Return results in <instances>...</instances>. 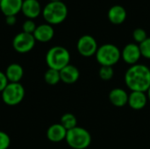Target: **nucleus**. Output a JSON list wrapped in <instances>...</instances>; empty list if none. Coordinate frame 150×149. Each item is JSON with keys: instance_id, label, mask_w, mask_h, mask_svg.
Listing matches in <instances>:
<instances>
[{"instance_id": "obj_1", "label": "nucleus", "mask_w": 150, "mask_h": 149, "mask_svg": "<svg viewBox=\"0 0 150 149\" xmlns=\"http://www.w3.org/2000/svg\"><path fill=\"white\" fill-rule=\"evenodd\" d=\"M125 83L131 91L147 92L150 87V68L138 63L130 66L125 74Z\"/></svg>"}, {"instance_id": "obj_2", "label": "nucleus", "mask_w": 150, "mask_h": 149, "mask_svg": "<svg viewBox=\"0 0 150 149\" xmlns=\"http://www.w3.org/2000/svg\"><path fill=\"white\" fill-rule=\"evenodd\" d=\"M42 16L49 25H59L68 16V7L62 2H49L42 10Z\"/></svg>"}, {"instance_id": "obj_3", "label": "nucleus", "mask_w": 150, "mask_h": 149, "mask_svg": "<svg viewBox=\"0 0 150 149\" xmlns=\"http://www.w3.org/2000/svg\"><path fill=\"white\" fill-rule=\"evenodd\" d=\"M70 61V54L67 48L55 46L51 47L46 54V62L49 68L60 71Z\"/></svg>"}, {"instance_id": "obj_4", "label": "nucleus", "mask_w": 150, "mask_h": 149, "mask_svg": "<svg viewBox=\"0 0 150 149\" xmlns=\"http://www.w3.org/2000/svg\"><path fill=\"white\" fill-rule=\"evenodd\" d=\"M95 56L97 61L101 66L113 67L121 58V51L117 46L107 43L98 48Z\"/></svg>"}, {"instance_id": "obj_5", "label": "nucleus", "mask_w": 150, "mask_h": 149, "mask_svg": "<svg viewBox=\"0 0 150 149\" xmlns=\"http://www.w3.org/2000/svg\"><path fill=\"white\" fill-rule=\"evenodd\" d=\"M65 140L71 148L86 149L91 143V135L85 128L76 126L67 132Z\"/></svg>"}, {"instance_id": "obj_6", "label": "nucleus", "mask_w": 150, "mask_h": 149, "mask_svg": "<svg viewBox=\"0 0 150 149\" xmlns=\"http://www.w3.org/2000/svg\"><path fill=\"white\" fill-rule=\"evenodd\" d=\"M1 93L4 103L13 106L18 105L24 99L25 89L19 83H9Z\"/></svg>"}, {"instance_id": "obj_7", "label": "nucleus", "mask_w": 150, "mask_h": 149, "mask_svg": "<svg viewBox=\"0 0 150 149\" xmlns=\"http://www.w3.org/2000/svg\"><path fill=\"white\" fill-rule=\"evenodd\" d=\"M35 39L33 34L26 32L18 33L12 40V47L16 52L19 54H25L30 52L35 46Z\"/></svg>"}, {"instance_id": "obj_8", "label": "nucleus", "mask_w": 150, "mask_h": 149, "mask_svg": "<svg viewBox=\"0 0 150 149\" xmlns=\"http://www.w3.org/2000/svg\"><path fill=\"white\" fill-rule=\"evenodd\" d=\"M98 43L91 35H83L79 38L76 43L78 53L83 57H91L96 54L98 50Z\"/></svg>"}, {"instance_id": "obj_9", "label": "nucleus", "mask_w": 150, "mask_h": 149, "mask_svg": "<svg viewBox=\"0 0 150 149\" xmlns=\"http://www.w3.org/2000/svg\"><path fill=\"white\" fill-rule=\"evenodd\" d=\"M141 57L142 54L140 47L136 43H129L126 45L121 52V58L123 61L131 66L137 64Z\"/></svg>"}, {"instance_id": "obj_10", "label": "nucleus", "mask_w": 150, "mask_h": 149, "mask_svg": "<svg viewBox=\"0 0 150 149\" xmlns=\"http://www.w3.org/2000/svg\"><path fill=\"white\" fill-rule=\"evenodd\" d=\"M21 11L29 19L36 18L42 13L40 4L38 0H23Z\"/></svg>"}, {"instance_id": "obj_11", "label": "nucleus", "mask_w": 150, "mask_h": 149, "mask_svg": "<svg viewBox=\"0 0 150 149\" xmlns=\"http://www.w3.org/2000/svg\"><path fill=\"white\" fill-rule=\"evenodd\" d=\"M33 35L36 41L45 43V42L50 41L53 39L54 35V30L51 25L47 23L42 24V25H37Z\"/></svg>"}, {"instance_id": "obj_12", "label": "nucleus", "mask_w": 150, "mask_h": 149, "mask_svg": "<svg viewBox=\"0 0 150 149\" xmlns=\"http://www.w3.org/2000/svg\"><path fill=\"white\" fill-rule=\"evenodd\" d=\"M23 0H2L0 2V10L5 17L16 16L21 11Z\"/></svg>"}, {"instance_id": "obj_13", "label": "nucleus", "mask_w": 150, "mask_h": 149, "mask_svg": "<svg viewBox=\"0 0 150 149\" xmlns=\"http://www.w3.org/2000/svg\"><path fill=\"white\" fill-rule=\"evenodd\" d=\"M148 96L145 92L141 91H131L128 95V102L127 105L135 111H139L143 109L148 102Z\"/></svg>"}, {"instance_id": "obj_14", "label": "nucleus", "mask_w": 150, "mask_h": 149, "mask_svg": "<svg viewBox=\"0 0 150 149\" xmlns=\"http://www.w3.org/2000/svg\"><path fill=\"white\" fill-rule=\"evenodd\" d=\"M128 95L127 92L121 88L112 89L109 93V100L111 104L116 107H123L127 105L128 102Z\"/></svg>"}, {"instance_id": "obj_15", "label": "nucleus", "mask_w": 150, "mask_h": 149, "mask_svg": "<svg viewBox=\"0 0 150 149\" xmlns=\"http://www.w3.org/2000/svg\"><path fill=\"white\" fill-rule=\"evenodd\" d=\"M107 17L112 24L120 25L124 23V21L127 18V11L123 6L115 4L109 9Z\"/></svg>"}, {"instance_id": "obj_16", "label": "nucleus", "mask_w": 150, "mask_h": 149, "mask_svg": "<svg viewBox=\"0 0 150 149\" xmlns=\"http://www.w3.org/2000/svg\"><path fill=\"white\" fill-rule=\"evenodd\" d=\"M67 132L68 131L61 124H54L48 127L47 131V137L52 142H61L66 139Z\"/></svg>"}, {"instance_id": "obj_17", "label": "nucleus", "mask_w": 150, "mask_h": 149, "mask_svg": "<svg viewBox=\"0 0 150 149\" xmlns=\"http://www.w3.org/2000/svg\"><path fill=\"white\" fill-rule=\"evenodd\" d=\"M60 76H61V81H62L65 83L71 84L76 83L79 79L80 72L76 67L69 64L65 68L60 70Z\"/></svg>"}, {"instance_id": "obj_18", "label": "nucleus", "mask_w": 150, "mask_h": 149, "mask_svg": "<svg viewBox=\"0 0 150 149\" xmlns=\"http://www.w3.org/2000/svg\"><path fill=\"white\" fill-rule=\"evenodd\" d=\"M6 77L9 83H19L24 75L23 68L18 63L10 64L5 71Z\"/></svg>"}, {"instance_id": "obj_19", "label": "nucleus", "mask_w": 150, "mask_h": 149, "mask_svg": "<svg viewBox=\"0 0 150 149\" xmlns=\"http://www.w3.org/2000/svg\"><path fill=\"white\" fill-rule=\"evenodd\" d=\"M67 131L73 129L74 127L77 126V120L74 114L67 112L64 113L61 118V123H60Z\"/></svg>"}, {"instance_id": "obj_20", "label": "nucleus", "mask_w": 150, "mask_h": 149, "mask_svg": "<svg viewBox=\"0 0 150 149\" xmlns=\"http://www.w3.org/2000/svg\"><path fill=\"white\" fill-rule=\"evenodd\" d=\"M44 79H45V82L49 85L57 84L61 81L60 71L53 69V68H48L44 75Z\"/></svg>"}, {"instance_id": "obj_21", "label": "nucleus", "mask_w": 150, "mask_h": 149, "mask_svg": "<svg viewBox=\"0 0 150 149\" xmlns=\"http://www.w3.org/2000/svg\"><path fill=\"white\" fill-rule=\"evenodd\" d=\"M99 77L104 81H109L111 80L114 76V71L112 67L108 66H101L98 71Z\"/></svg>"}, {"instance_id": "obj_22", "label": "nucleus", "mask_w": 150, "mask_h": 149, "mask_svg": "<svg viewBox=\"0 0 150 149\" xmlns=\"http://www.w3.org/2000/svg\"><path fill=\"white\" fill-rule=\"evenodd\" d=\"M148 38L147 32L142 28H136L133 32V39L135 42L141 44Z\"/></svg>"}, {"instance_id": "obj_23", "label": "nucleus", "mask_w": 150, "mask_h": 149, "mask_svg": "<svg viewBox=\"0 0 150 149\" xmlns=\"http://www.w3.org/2000/svg\"><path fill=\"white\" fill-rule=\"evenodd\" d=\"M142 56L150 60V38H147L143 42L139 44Z\"/></svg>"}, {"instance_id": "obj_24", "label": "nucleus", "mask_w": 150, "mask_h": 149, "mask_svg": "<svg viewBox=\"0 0 150 149\" xmlns=\"http://www.w3.org/2000/svg\"><path fill=\"white\" fill-rule=\"evenodd\" d=\"M37 25L35 24V22L33 19H27L24 22L22 28H23V32H26V33H30V34H33L35 29H36Z\"/></svg>"}, {"instance_id": "obj_25", "label": "nucleus", "mask_w": 150, "mask_h": 149, "mask_svg": "<svg viewBox=\"0 0 150 149\" xmlns=\"http://www.w3.org/2000/svg\"><path fill=\"white\" fill-rule=\"evenodd\" d=\"M11 144V139L9 135L4 133L0 131V149H8Z\"/></svg>"}, {"instance_id": "obj_26", "label": "nucleus", "mask_w": 150, "mask_h": 149, "mask_svg": "<svg viewBox=\"0 0 150 149\" xmlns=\"http://www.w3.org/2000/svg\"><path fill=\"white\" fill-rule=\"evenodd\" d=\"M8 83H9V81L6 77L5 73L0 71V92H2L5 89V87L8 85Z\"/></svg>"}, {"instance_id": "obj_27", "label": "nucleus", "mask_w": 150, "mask_h": 149, "mask_svg": "<svg viewBox=\"0 0 150 149\" xmlns=\"http://www.w3.org/2000/svg\"><path fill=\"white\" fill-rule=\"evenodd\" d=\"M5 22L8 25H14L17 22L16 16H8L5 17Z\"/></svg>"}, {"instance_id": "obj_28", "label": "nucleus", "mask_w": 150, "mask_h": 149, "mask_svg": "<svg viewBox=\"0 0 150 149\" xmlns=\"http://www.w3.org/2000/svg\"><path fill=\"white\" fill-rule=\"evenodd\" d=\"M147 96H148V99L150 101V87L149 89L148 90V91H147Z\"/></svg>"}, {"instance_id": "obj_29", "label": "nucleus", "mask_w": 150, "mask_h": 149, "mask_svg": "<svg viewBox=\"0 0 150 149\" xmlns=\"http://www.w3.org/2000/svg\"><path fill=\"white\" fill-rule=\"evenodd\" d=\"M59 1H62V0H50V2H59Z\"/></svg>"}, {"instance_id": "obj_30", "label": "nucleus", "mask_w": 150, "mask_h": 149, "mask_svg": "<svg viewBox=\"0 0 150 149\" xmlns=\"http://www.w3.org/2000/svg\"><path fill=\"white\" fill-rule=\"evenodd\" d=\"M1 1H2V0H0V2H1Z\"/></svg>"}]
</instances>
